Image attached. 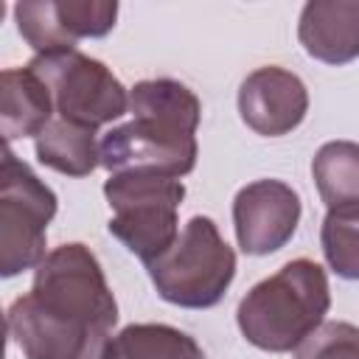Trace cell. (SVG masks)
I'll return each mask as SVG.
<instances>
[{"instance_id":"obj_8","label":"cell","mask_w":359,"mask_h":359,"mask_svg":"<svg viewBox=\"0 0 359 359\" xmlns=\"http://www.w3.org/2000/svg\"><path fill=\"white\" fill-rule=\"evenodd\" d=\"M300 196L283 180H255L233 199V227L247 255H269L286 247L300 224Z\"/></svg>"},{"instance_id":"obj_5","label":"cell","mask_w":359,"mask_h":359,"mask_svg":"<svg viewBox=\"0 0 359 359\" xmlns=\"http://www.w3.org/2000/svg\"><path fill=\"white\" fill-rule=\"evenodd\" d=\"M104 196L112 210L107 224L109 236H115L143 264H151L177 241V213L185 199V185L180 180L140 171L109 174Z\"/></svg>"},{"instance_id":"obj_7","label":"cell","mask_w":359,"mask_h":359,"mask_svg":"<svg viewBox=\"0 0 359 359\" xmlns=\"http://www.w3.org/2000/svg\"><path fill=\"white\" fill-rule=\"evenodd\" d=\"M28 67L45 81L56 118L98 129L129 112V90L118 76L76 48L34 56Z\"/></svg>"},{"instance_id":"obj_16","label":"cell","mask_w":359,"mask_h":359,"mask_svg":"<svg viewBox=\"0 0 359 359\" xmlns=\"http://www.w3.org/2000/svg\"><path fill=\"white\" fill-rule=\"evenodd\" d=\"M62 34L76 48L79 39H98L115 28L118 3L115 0H53Z\"/></svg>"},{"instance_id":"obj_17","label":"cell","mask_w":359,"mask_h":359,"mask_svg":"<svg viewBox=\"0 0 359 359\" xmlns=\"http://www.w3.org/2000/svg\"><path fill=\"white\" fill-rule=\"evenodd\" d=\"M294 359H359V325L345 320L323 323L294 348Z\"/></svg>"},{"instance_id":"obj_14","label":"cell","mask_w":359,"mask_h":359,"mask_svg":"<svg viewBox=\"0 0 359 359\" xmlns=\"http://www.w3.org/2000/svg\"><path fill=\"white\" fill-rule=\"evenodd\" d=\"M109 359H205L199 342L165 323H132L109 342Z\"/></svg>"},{"instance_id":"obj_1","label":"cell","mask_w":359,"mask_h":359,"mask_svg":"<svg viewBox=\"0 0 359 359\" xmlns=\"http://www.w3.org/2000/svg\"><path fill=\"white\" fill-rule=\"evenodd\" d=\"M132 121L101 137V165L109 174H160L182 180L196 165L202 104L174 79H146L129 90Z\"/></svg>"},{"instance_id":"obj_6","label":"cell","mask_w":359,"mask_h":359,"mask_svg":"<svg viewBox=\"0 0 359 359\" xmlns=\"http://www.w3.org/2000/svg\"><path fill=\"white\" fill-rule=\"evenodd\" d=\"M56 194L11 151L0 163V275L14 278L42 264L48 224L56 216Z\"/></svg>"},{"instance_id":"obj_11","label":"cell","mask_w":359,"mask_h":359,"mask_svg":"<svg viewBox=\"0 0 359 359\" xmlns=\"http://www.w3.org/2000/svg\"><path fill=\"white\" fill-rule=\"evenodd\" d=\"M53 118V98L28 65L6 67L0 73V132L6 146L20 137H39Z\"/></svg>"},{"instance_id":"obj_3","label":"cell","mask_w":359,"mask_h":359,"mask_svg":"<svg viewBox=\"0 0 359 359\" xmlns=\"http://www.w3.org/2000/svg\"><path fill=\"white\" fill-rule=\"evenodd\" d=\"M28 297L36 309L76 331L115 337L118 303L95 252L87 244L70 241L53 247L36 266Z\"/></svg>"},{"instance_id":"obj_2","label":"cell","mask_w":359,"mask_h":359,"mask_svg":"<svg viewBox=\"0 0 359 359\" xmlns=\"http://www.w3.org/2000/svg\"><path fill=\"white\" fill-rule=\"evenodd\" d=\"M328 309L331 289L325 269L311 258H294L241 297L236 323L250 345L289 353L325 323Z\"/></svg>"},{"instance_id":"obj_12","label":"cell","mask_w":359,"mask_h":359,"mask_svg":"<svg viewBox=\"0 0 359 359\" xmlns=\"http://www.w3.org/2000/svg\"><path fill=\"white\" fill-rule=\"evenodd\" d=\"M95 132L98 129L93 126L53 118L39 132V137H34L36 160L45 168L67 177H87L101 165V140Z\"/></svg>"},{"instance_id":"obj_13","label":"cell","mask_w":359,"mask_h":359,"mask_svg":"<svg viewBox=\"0 0 359 359\" xmlns=\"http://www.w3.org/2000/svg\"><path fill=\"white\" fill-rule=\"evenodd\" d=\"M311 177L328 210L359 208V143L331 140L317 149Z\"/></svg>"},{"instance_id":"obj_9","label":"cell","mask_w":359,"mask_h":359,"mask_svg":"<svg viewBox=\"0 0 359 359\" xmlns=\"http://www.w3.org/2000/svg\"><path fill=\"white\" fill-rule=\"evenodd\" d=\"M309 112V90L300 76L286 67L266 65L252 70L238 87L241 121L264 137L289 135Z\"/></svg>"},{"instance_id":"obj_15","label":"cell","mask_w":359,"mask_h":359,"mask_svg":"<svg viewBox=\"0 0 359 359\" xmlns=\"http://www.w3.org/2000/svg\"><path fill=\"white\" fill-rule=\"evenodd\" d=\"M320 244L328 266L339 278L359 280V208L328 210L320 227Z\"/></svg>"},{"instance_id":"obj_10","label":"cell","mask_w":359,"mask_h":359,"mask_svg":"<svg viewBox=\"0 0 359 359\" xmlns=\"http://www.w3.org/2000/svg\"><path fill=\"white\" fill-rule=\"evenodd\" d=\"M297 39L323 65L359 59V0H311L300 11Z\"/></svg>"},{"instance_id":"obj_4","label":"cell","mask_w":359,"mask_h":359,"mask_svg":"<svg viewBox=\"0 0 359 359\" xmlns=\"http://www.w3.org/2000/svg\"><path fill=\"white\" fill-rule=\"evenodd\" d=\"M157 294L180 309L216 306L236 278V252L210 216H191L177 241L146 264Z\"/></svg>"}]
</instances>
